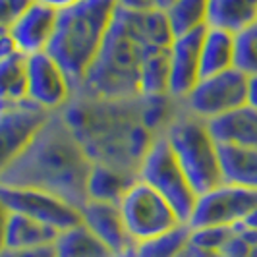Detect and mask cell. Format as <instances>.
I'll return each mask as SVG.
<instances>
[{
  "label": "cell",
  "mask_w": 257,
  "mask_h": 257,
  "mask_svg": "<svg viewBox=\"0 0 257 257\" xmlns=\"http://www.w3.org/2000/svg\"><path fill=\"white\" fill-rule=\"evenodd\" d=\"M118 207L128 234L136 244L163 236L182 224L172 207L140 178L122 195Z\"/></svg>",
  "instance_id": "8992f818"
},
{
  "label": "cell",
  "mask_w": 257,
  "mask_h": 257,
  "mask_svg": "<svg viewBox=\"0 0 257 257\" xmlns=\"http://www.w3.org/2000/svg\"><path fill=\"white\" fill-rule=\"evenodd\" d=\"M236 226H240V228H245V230H253L257 232V207H253L247 215L244 217V220L240 222V224H236Z\"/></svg>",
  "instance_id": "d590c367"
},
{
  "label": "cell",
  "mask_w": 257,
  "mask_h": 257,
  "mask_svg": "<svg viewBox=\"0 0 257 257\" xmlns=\"http://www.w3.org/2000/svg\"><path fill=\"white\" fill-rule=\"evenodd\" d=\"M207 128L219 145L257 147V110L249 104L207 120Z\"/></svg>",
  "instance_id": "9a60e30c"
},
{
  "label": "cell",
  "mask_w": 257,
  "mask_h": 257,
  "mask_svg": "<svg viewBox=\"0 0 257 257\" xmlns=\"http://www.w3.org/2000/svg\"><path fill=\"white\" fill-rule=\"evenodd\" d=\"M172 2H174V0H155V8H157V10H163V12H167L168 6H170Z\"/></svg>",
  "instance_id": "8d00e7d4"
},
{
  "label": "cell",
  "mask_w": 257,
  "mask_h": 257,
  "mask_svg": "<svg viewBox=\"0 0 257 257\" xmlns=\"http://www.w3.org/2000/svg\"><path fill=\"white\" fill-rule=\"evenodd\" d=\"M39 4H43V6H47V8H51L54 12H64L68 8H72V6H76L77 2H81V0H35Z\"/></svg>",
  "instance_id": "d6a6232c"
},
{
  "label": "cell",
  "mask_w": 257,
  "mask_h": 257,
  "mask_svg": "<svg viewBox=\"0 0 257 257\" xmlns=\"http://www.w3.org/2000/svg\"><path fill=\"white\" fill-rule=\"evenodd\" d=\"M209 0H174L167 10V18L174 37L207 26Z\"/></svg>",
  "instance_id": "d4e9b609"
},
{
  "label": "cell",
  "mask_w": 257,
  "mask_h": 257,
  "mask_svg": "<svg viewBox=\"0 0 257 257\" xmlns=\"http://www.w3.org/2000/svg\"><path fill=\"white\" fill-rule=\"evenodd\" d=\"M253 24H257V0H209L207 27L236 35Z\"/></svg>",
  "instance_id": "ac0fdd59"
},
{
  "label": "cell",
  "mask_w": 257,
  "mask_h": 257,
  "mask_svg": "<svg viewBox=\"0 0 257 257\" xmlns=\"http://www.w3.org/2000/svg\"><path fill=\"white\" fill-rule=\"evenodd\" d=\"M0 201L8 207L10 213L31 217L58 232L81 222L79 207L68 203L60 195L39 188L0 184Z\"/></svg>",
  "instance_id": "52a82bcc"
},
{
  "label": "cell",
  "mask_w": 257,
  "mask_h": 257,
  "mask_svg": "<svg viewBox=\"0 0 257 257\" xmlns=\"http://www.w3.org/2000/svg\"><path fill=\"white\" fill-rule=\"evenodd\" d=\"M245 104H249L251 108L257 110V76L247 77V97H245Z\"/></svg>",
  "instance_id": "e575fe53"
},
{
  "label": "cell",
  "mask_w": 257,
  "mask_h": 257,
  "mask_svg": "<svg viewBox=\"0 0 257 257\" xmlns=\"http://www.w3.org/2000/svg\"><path fill=\"white\" fill-rule=\"evenodd\" d=\"M232 228L209 226V228H190V244L197 245L201 249H215L226 244Z\"/></svg>",
  "instance_id": "83f0119b"
},
{
  "label": "cell",
  "mask_w": 257,
  "mask_h": 257,
  "mask_svg": "<svg viewBox=\"0 0 257 257\" xmlns=\"http://www.w3.org/2000/svg\"><path fill=\"white\" fill-rule=\"evenodd\" d=\"M230 68H234V35L224 29L207 27L199 54V76H215Z\"/></svg>",
  "instance_id": "d6986e66"
},
{
  "label": "cell",
  "mask_w": 257,
  "mask_h": 257,
  "mask_svg": "<svg viewBox=\"0 0 257 257\" xmlns=\"http://www.w3.org/2000/svg\"><path fill=\"white\" fill-rule=\"evenodd\" d=\"M0 257H56L54 244L35 245V247H4Z\"/></svg>",
  "instance_id": "f546056e"
},
{
  "label": "cell",
  "mask_w": 257,
  "mask_h": 257,
  "mask_svg": "<svg viewBox=\"0 0 257 257\" xmlns=\"http://www.w3.org/2000/svg\"><path fill=\"white\" fill-rule=\"evenodd\" d=\"M72 83L49 52L27 56V101L47 112L60 110L72 95Z\"/></svg>",
  "instance_id": "8fae6325"
},
{
  "label": "cell",
  "mask_w": 257,
  "mask_h": 257,
  "mask_svg": "<svg viewBox=\"0 0 257 257\" xmlns=\"http://www.w3.org/2000/svg\"><path fill=\"white\" fill-rule=\"evenodd\" d=\"M54 251L56 257H116L110 247L99 240L83 222L58 232L54 240Z\"/></svg>",
  "instance_id": "ffe728a7"
},
{
  "label": "cell",
  "mask_w": 257,
  "mask_h": 257,
  "mask_svg": "<svg viewBox=\"0 0 257 257\" xmlns=\"http://www.w3.org/2000/svg\"><path fill=\"white\" fill-rule=\"evenodd\" d=\"M247 76L230 68L215 76L199 77L195 87L184 99L188 112L201 120H211L245 104Z\"/></svg>",
  "instance_id": "9c48e42d"
},
{
  "label": "cell",
  "mask_w": 257,
  "mask_h": 257,
  "mask_svg": "<svg viewBox=\"0 0 257 257\" xmlns=\"http://www.w3.org/2000/svg\"><path fill=\"white\" fill-rule=\"evenodd\" d=\"M27 99V56L16 52L0 60V103H20Z\"/></svg>",
  "instance_id": "cb8c5ba5"
},
{
  "label": "cell",
  "mask_w": 257,
  "mask_h": 257,
  "mask_svg": "<svg viewBox=\"0 0 257 257\" xmlns=\"http://www.w3.org/2000/svg\"><path fill=\"white\" fill-rule=\"evenodd\" d=\"M91 167L93 163L81 149L76 134L60 116L51 114L31 145L0 176V184L39 188L81 209L87 201Z\"/></svg>",
  "instance_id": "6da1fadb"
},
{
  "label": "cell",
  "mask_w": 257,
  "mask_h": 257,
  "mask_svg": "<svg viewBox=\"0 0 257 257\" xmlns=\"http://www.w3.org/2000/svg\"><path fill=\"white\" fill-rule=\"evenodd\" d=\"M49 118L51 112L27 99L0 103V176L22 157Z\"/></svg>",
  "instance_id": "ba28073f"
},
{
  "label": "cell",
  "mask_w": 257,
  "mask_h": 257,
  "mask_svg": "<svg viewBox=\"0 0 257 257\" xmlns=\"http://www.w3.org/2000/svg\"><path fill=\"white\" fill-rule=\"evenodd\" d=\"M116 8V0H81L58 12L47 52L64 70L74 91L81 85L101 49Z\"/></svg>",
  "instance_id": "7a4b0ae2"
},
{
  "label": "cell",
  "mask_w": 257,
  "mask_h": 257,
  "mask_svg": "<svg viewBox=\"0 0 257 257\" xmlns=\"http://www.w3.org/2000/svg\"><path fill=\"white\" fill-rule=\"evenodd\" d=\"M128 26L138 35L145 47H170L174 33L168 24L167 12L163 10H147V12H128L122 10Z\"/></svg>",
  "instance_id": "44dd1931"
},
{
  "label": "cell",
  "mask_w": 257,
  "mask_h": 257,
  "mask_svg": "<svg viewBox=\"0 0 257 257\" xmlns=\"http://www.w3.org/2000/svg\"><path fill=\"white\" fill-rule=\"evenodd\" d=\"M140 95H168V47H145L140 70Z\"/></svg>",
  "instance_id": "603a6c76"
},
{
  "label": "cell",
  "mask_w": 257,
  "mask_h": 257,
  "mask_svg": "<svg viewBox=\"0 0 257 257\" xmlns=\"http://www.w3.org/2000/svg\"><path fill=\"white\" fill-rule=\"evenodd\" d=\"M138 180V174H130L124 168H116L103 163H93L87 178V199L120 203L122 195Z\"/></svg>",
  "instance_id": "e0dca14e"
},
{
  "label": "cell",
  "mask_w": 257,
  "mask_h": 257,
  "mask_svg": "<svg viewBox=\"0 0 257 257\" xmlns=\"http://www.w3.org/2000/svg\"><path fill=\"white\" fill-rule=\"evenodd\" d=\"M138 178L149 184L172 207L182 224L190 222L199 195L186 178L167 136L153 138L147 145L138 167Z\"/></svg>",
  "instance_id": "5b68a950"
},
{
  "label": "cell",
  "mask_w": 257,
  "mask_h": 257,
  "mask_svg": "<svg viewBox=\"0 0 257 257\" xmlns=\"http://www.w3.org/2000/svg\"><path fill=\"white\" fill-rule=\"evenodd\" d=\"M56 18L58 12L33 0L8 31L18 45V51L26 56L47 51L56 27Z\"/></svg>",
  "instance_id": "5bb4252c"
},
{
  "label": "cell",
  "mask_w": 257,
  "mask_h": 257,
  "mask_svg": "<svg viewBox=\"0 0 257 257\" xmlns=\"http://www.w3.org/2000/svg\"><path fill=\"white\" fill-rule=\"evenodd\" d=\"M257 207V190H247L232 184H219L217 188L201 193L193 209L190 228H234L244 217Z\"/></svg>",
  "instance_id": "30bf717a"
},
{
  "label": "cell",
  "mask_w": 257,
  "mask_h": 257,
  "mask_svg": "<svg viewBox=\"0 0 257 257\" xmlns=\"http://www.w3.org/2000/svg\"><path fill=\"white\" fill-rule=\"evenodd\" d=\"M234 68L247 77L257 76V24L234 35Z\"/></svg>",
  "instance_id": "4316f807"
},
{
  "label": "cell",
  "mask_w": 257,
  "mask_h": 257,
  "mask_svg": "<svg viewBox=\"0 0 257 257\" xmlns=\"http://www.w3.org/2000/svg\"><path fill=\"white\" fill-rule=\"evenodd\" d=\"M116 6L128 12H147L155 10V0H116Z\"/></svg>",
  "instance_id": "4dcf8cb0"
},
{
  "label": "cell",
  "mask_w": 257,
  "mask_h": 257,
  "mask_svg": "<svg viewBox=\"0 0 257 257\" xmlns=\"http://www.w3.org/2000/svg\"><path fill=\"white\" fill-rule=\"evenodd\" d=\"M165 136L197 195L222 184L219 143L213 140L205 120L188 112L170 122Z\"/></svg>",
  "instance_id": "277c9868"
},
{
  "label": "cell",
  "mask_w": 257,
  "mask_h": 257,
  "mask_svg": "<svg viewBox=\"0 0 257 257\" xmlns=\"http://www.w3.org/2000/svg\"><path fill=\"white\" fill-rule=\"evenodd\" d=\"M31 2L33 0H0V33H8Z\"/></svg>",
  "instance_id": "f1b7e54d"
},
{
  "label": "cell",
  "mask_w": 257,
  "mask_h": 257,
  "mask_svg": "<svg viewBox=\"0 0 257 257\" xmlns=\"http://www.w3.org/2000/svg\"><path fill=\"white\" fill-rule=\"evenodd\" d=\"M79 211H81V222L99 240H103L116 257H134L138 244L128 234L118 203L87 199Z\"/></svg>",
  "instance_id": "4fadbf2b"
},
{
  "label": "cell",
  "mask_w": 257,
  "mask_h": 257,
  "mask_svg": "<svg viewBox=\"0 0 257 257\" xmlns=\"http://www.w3.org/2000/svg\"><path fill=\"white\" fill-rule=\"evenodd\" d=\"M8 219H10V211L8 207L0 201V251L6 245V226H8Z\"/></svg>",
  "instance_id": "836d02e7"
},
{
  "label": "cell",
  "mask_w": 257,
  "mask_h": 257,
  "mask_svg": "<svg viewBox=\"0 0 257 257\" xmlns=\"http://www.w3.org/2000/svg\"><path fill=\"white\" fill-rule=\"evenodd\" d=\"M143 51L145 45L132 31L122 10L116 8L108 33L77 91L97 99L138 97Z\"/></svg>",
  "instance_id": "3957f363"
},
{
  "label": "cell",
  "mask_w": 257,
  "mask_h": 257,
  "mask_svg": "<svg viewBox=\"0 0 257 257\" xmlns=\"http://www.w3.org/2000/svg\"><path fill=\"white\" fill-rule=\"evenodd\" d=\"M188 244H190V226L180 224L163 236L138 244L134 257H176L180 251H184Z\"/></svg>",
  "instance_id": "484cf974"
},
{
  "label": "cell",
  "mask_w": 257,
  "mask_h": 257,
  "mask_svg": "<svg viewBox=\"0 0 257 257\" xmlns=\"http://www.w3.org/2000/svg\"><path fill=\"white\" fill-rule=\"evenodd\" d=\"M219 161L224 184L257 190V147L219 145Z\"/></svg>",
  "instance_id": "2e32d148"
},
{
  "label": "cell",
  "mask_w": 257,
  "mask_h": 257,
  "mask_svg": "<svg viewBox=\"0 0 257 257\" xmlns=\"http://www.w3.org/2000/svg\"><path fill=\"white\" fill-rule=\"evenodd\" d=\"M18 51V45H16V41L12 39L10 33H0V60H4V58H10L14 56Z\"/></svg>",
  "instance_id": "1f68e13d"
},
{
  "label": "cell",
  "mask_w": 257,
  "mask_h": 257,
  "mask_svg": "<svg viewBox=\"0 0 257 257\" xmlns=\"http://www.w3.org/2000/svg\"><path fill=\"white\" fill-rule=\"evenodd\" d=\"M58 230L39 220L10 213L8 226H6V245L4 247H35V245L54 244Z\"/></svg>",
  "instance_id": "7402d4cb"
},
{
  "label": "cell",
  "mask_w": 257,
  "mask_h": 257,
  "mask_svg": "<svg viewBox=\"0 0 257 257\" xmlns=\"http://www.w3.org/2000/svg\"><path fill=\"white\" fill-rule=\"evenodd\" d=\"M205 27L193 29L186 35L172 39L168 47V95L186 99L199 81V54Z\"/></svg>",
  "instance_id": "7c38bea8"
}]
</instances>
